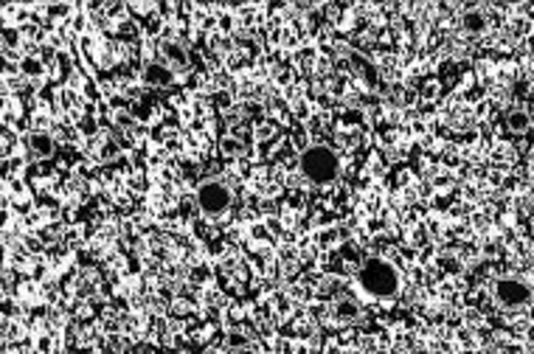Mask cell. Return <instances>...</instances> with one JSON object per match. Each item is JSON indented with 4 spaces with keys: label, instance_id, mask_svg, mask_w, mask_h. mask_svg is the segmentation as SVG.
<instances>
[{
    "label": "cell",
    "instance_id": "1",
    "mask_svg": "<svg viewBox=\"0 0 534 354\" xmlns=\"http://www.w3.org/2000/svg\"><path fill=\"white\" fill-rule=\"evenodd\" d=\"M360 287L374 298H391L400 290V276L388 261L368 259L360 270Z\"/></svg>",
    "mask_w": 534,
    "mask_h": 354
},
{
    "label": "cell",
    "instance_id": "2",
    "mask_svg": "<svg viewBox=\"0 0 534 354\" xmlns=\"http://www.w3.org/2000/svg\"><path fill=\"white\" fill-rule=\"evenodd\" d=\"M301 172L304 177H310L313 183L318 186H326L337 177L340 172V163H337V155L326 146H310L301 152Z\"/></svg>",
    "mask_w": 534,
    "mask_h": 354
},
{
    "label": "cell",
    "instance_id": "3",
    "mask_svg": "<svg viewBox=\"0 0 534 354\" xmlns=\"http://www.w3.org/2000/svg\"><path fill=\"white\" fill-rule=\"evenodd\" d=\"M197 206H200V211L209 214V217L225 214L228 206H231V189H228L225 183H219V180L203 183V186L197 189Z\"/></svg>",
    "mask_w": 534,
    "mask_h": 354
},
{
    "label": "cell",
    "instance_id": "4",
    "mask_svg": "<svg viewBox=\"0 0 534 354\" xmlns=\"http://www.w3.org/2000/svg\"><path fill=\"white\" fill-rule=\"evenodd\" d=\"M495 298L504 307H523L532 298V293H529V287L521 278H501L495 284Z\"/></svg>",
    "mask_w": 534,
    "mask_h": 354
},
{
    "label": "cell",
    "instance_id": "5",
    "mask_svg": "<svg viewBox=\"0 0 534 354\" xmlns=\"http://www.w3.org/2000/svg\"><path fill=\"white\" fill-rule=\"evenodd\" d=\"M28 146H31V152H34L37 158H48V155L54 152V141H51L48 132H34V135L28 138Z\"/></svg>",
    "mask_w": 534,
    "mask_h": 354
},
{
    "label": "cell",
    "instance_id": "6",
    "mask_svg": "<svg viewBox=\"0 0 534 354\" xmlns=\"http://www.w3.org/2000/svg\"><path fill=\"white\" fill-rule=\"evenodd\" d=\"M146 82L149 85H169L172 82V71L166 65H149L146 68Z\"/></svg>",
    "mask_w": 534,
    "mask_h": 354
},
{
    "label": "cell",
    "instance_id": "7",
    "mask_svg": "<svg viewBox=\"0 0 534 354\" xmlns=\"http://www.w3.org/2000/svg\"><path fill=\"white\" fill-rule=\"evenodd\" d=\"M163 54H166V59H172V62H178V65L186 62V51H183V45H178V42H166V45H163Z\"/></svg>",
    "mask_w": 534,
    "mask_h": 354
},
{
    "label": "cell",
    "instance_id": "8",
    "mask_svg": "<svg viewBox=\"0 0 534 354\" xmlns=\"http://www.w3.org/2000/svg\"><path fill=\"white\" fill-rule=\"evenodd\" d=\"M506 124H509V129H515V132H523V129L529 126V116H526V113H521V110H515V113H509Z\"/></svg>",
    "mask_w": 534,
    "mask_h": 354
},
{
    "label": "cell",
    "instance_id": "9",
    "mask_svg": "<svg viewBox=\"0 0 534 354\" xmlns=\"http://www.w3.org/2000/svg\"><path fill=\"white\" fill-rule=\"evenodd\" d=\"M464 25H467V31H481L484 28V17L478 11H467L464 14Z\"/></svg>",
    "mask_w": 534,
    "mask_h": 354
}]
</instances>
